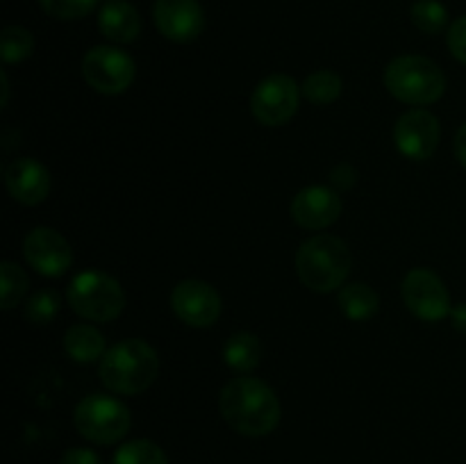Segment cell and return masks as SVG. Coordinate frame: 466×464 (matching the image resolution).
Instances as JSON below:
<instances>
[{
	"label": "cell",
	"mask_w": 466,
	"mask_h": 464,
	"mask_svg": "<svg viewBox=\"0 0 466 464\" xmlns=\"http://www.w3.org/2000/svg\"><path fill=\"white\" fill-rule=\"evenodd\" d=\"M218 409L228 426L244 437H267L280 423V400L259 378H235L218 396Z\"/></svg>",
	"instance_id": "cell-1"
},
{
	"label": "cell",
	"mask_w": 466,
	"mask_h": 464,
	"mask_svg": "<svg viewBox=\"0 0 466 464\" xmlns=\"http://www.w3.org/2000/svg\"><path fill=\"white\" fill-rule=\"evenodd\" d=\"M100 380L109 391L137 396L148 389L159 373L157 350L144 339H123L109 346L100 359Z\"/></svg>",
	"instance_id": "cell-2"
},
{
	"label": "cell",
	"mask_w": 466,
	"mask_h": 464,
	"mask_svg": "<svg viewBox=\"0 0 466 464\" xmlns=\"http://www.w3.org/2000/svg\"><path fill=\"white\" fill-rule=\"evenodd\" d=\"M350 250L335 235H314L296 253V273L308 289L328 294L341 289L350 273Z\"/></svg>",
	"instance_id": "cell-3"
},
{
	"label": "cell",
	"mask_w": 466,
	"mask_h": 464,
	"mask_svg": "<svg viewBox=\"0 0 466 464\" xmlns=\"http://www.w3.org/2000/svg\"><path fill=\"white\" fill-rule=\"evenodd\" d=\"M385 86L405 105H432L444 96L446 77L432 59L400 55L385 68Z\"/></svg>",
	"instance_id": "cell-4"
},
{
	"label": "cell",
	"mask_w": 466,
	"mask_h": 464,
	"mask_svg": "<svg viewBox=\"0 0 466 464\" xmlns=\"http://www.w3.org/2000/svg\"><path fill=\"white\" fill-rule=\"evenodd\" d=\"M66 298L73 312L91 323L114 321L126 308V294L116 277L96 268L73 277L66 289Z\"/></svg>",
	"instance_id": "cell-5"
},
{
	"label": "cell",
	"mask_w": 466,
	"mask_h": 464,
	"mask_svg": "<svg viewBox=\"0 0 466 464\" xmlns=\"http://www.w3.org/2000/svg\"><path fill=\"white\" fill-rule=\"evenodd\" d=\"M76 430L94 444H116L130 432L132 414L123 400L109 394H91L77 403L73 414Z\"/></svg>",
	"instance_id": "cell-6"
},
{
	"label": "cell",
	"mask_w": 466,
	"mask_h": 464,
	"mask_svg": "<svg viewBox=\"0 0 466 464\" xmlns=\"http://www.w3.org/2000/svg\"><path fill=\"white\" fill-rule=\"evenodd\" d=\"M135 59L116 45H94L82 59L86 85L105 96H118L135 82Z\"/></svg>",
	"instance_id": "cell-7"
},
{
	"label": "cell",
	"mask_w": 466,
	"mask_h": 464,
	"mask_svg": "<svg viewBox=\"0 0 466 464\" xmlns=\"http://www.w3.org/2000/svg\"><path fill=\"white\" fill-rule=\"evenodd\" d=\"M300 96L303 94L294 77L276 73V76L264 77L255 86L253 96H250V112H253L255 121L267 127L285 126L299 112Z\"/></svg>",
	"instance_id": "cell-8"
},
{
	"label": "cell",
	"mask_w": 466,
	"mask_h": 464,
	"mask_svg": "<svg viewBox=\"0 0 466 464\" xmlns=\"http://www.w3.org/2000/svg\"><path fill=\"white\" fill-rule=\"evenodd\" d=\"M405 305L417 318L428 323L451 317V294L444 280L431 268H412L400 287Z\"/></svg>",
	"instance_id": "cell-9"
},
{
	"label": "cell",
	"mask_w": 466,
	"mask_h": 464,
	"mask_svg": "<svg viewBox=\"0 0 466 464\" xmlns=\"http://www.w3.org/2000/svg\"><path fill=\"white\" fill-rule=\"evenodd\" d=\"M440 121L428 109H410L400 114L394 127V144L403 157L412 162H426L440 146Z\"/></svg>",
	"instance_id": "cell-10"
},
{
	"label": "cell",
	"mask_w": 466,
	"mask_h": 464,
	"mask_svg": "<svg viewBox=\"0 0 466 464\" xmlns=\"http://www.w3.org/2000/svg\"><path fill=\"white\" fill-rule=\"evenodd\" d=\"M171 308L182 323L209 328L221 317V296L205 280H182L171 291Z\"/></svg>",
	"instance_id": "cell-11"
},
{
	"label": "cell",
	"mask_w": 466,
	"mask_h": 464,
	"mask_svg": "<svg viewBox=\"0 0 466 464\" xmlns=\"http://www.w3.org/2000/svg\"><path fill=\"white\" fill-rule=\"evenodd\" d=\"M23 255H25L27 264L46 277L64 276L73 264L71 244L57 230L46 226L27 232L25 241H23Z\"/></svg>",
	"instance_id": "cell-12"
},
{
	"label": "cell",
	"mask_w": 466,
	"mask_h": 464,
	"mask_svg": "<svg viewBox=\"0 0 466 464\" xmlns=\"http://www.w3.org/2000/svg\"><path fill=\"white\" fill-rule=\"evenodd\" d=\"M153 21L159 35L173 44H191L205 30V12L198 0H155Z\"/></svg>",
	"instance_id": "cell-13"
},
{
	"label": "cell",
	"mask_w": 466,
	"mask_h": 464,
	"mask_svg": "<svg viewBox=\"0 0 466 464\" xmlns=\"http://www.w3.org/2000/svg\"><path fill=\"white\" fill-rule=\"evenodd\" d=\"M344 200L339 191L326 185H312L300 189L291 200V218L305 230H326L341 217Z\"/></svg>",
	"instance_id": "cell-14"
},
{
	"label": "cell",
	"mask_w": 466,
	"mask_h": 464,
	"mask_svg": "<svg viewBox=\"0 0 466 464\" xmlns=\"http://www.w3.org/2000/svg\"><path fill=\"white\" fill-rule=\"evenodd\" d=\"M5 185L9 196L21 205H39L48 198L50 180L48 168L32 157H18L5 168Z\"/></svg>",
	"instance_id": "cell-15"
},
{
	"label": "cell",
	"mask_w": 466,
	"mask_h": 464,
	"mask_svg": "<svg viewBox=\"0 0 466 464\" xmlns=\"http://www.w3.org/2000/svg\"><path fill=\"white\" fill-rule=\"evenodd\" d=\"M98 27L112 44H132L141 32V16L127 0H107L98 14Z\"/></svg>",
	"instance_id": "cell-16"
},
{
	"label": "cell",
	"mask_w": 466,
	"mask_h": 464,
	"mask_svg": "<svg viewBox=\"0 0 466 464\" xmlns=\"http://www.w3.org/2000/svg\"><path fill=\"white\" fill-rule=\"evenodd\" d=\"M64 350L77 364H91L107 353L105 337L91 323H76L64 332Z\"/></svg>",
	"instance_id": "cell-17"
},
{
	"label": "cell",
	"mask_w": 466,
	"mask_h": 464,
	"mask_svg": "<svg viewBox=\"0 0 466 464\" xmlns=\"http://www.w3.org/2000/svg\"><path fill=\"white\" fill-rule=\"evenodd\" d=\"M223 359L235 373H250L262 359V341L250 332H235L223 344Z\"/></svg>",
	"instance_id": "cell-18"
},
{
	"label": "cell",
	"mask_w": 466,
	"mask_h": 464,
	"mask_svg": "<svg viewBox=\"0 0 466 464\" xmlns=\"http://www.w3.org/2000/svg\"><path fill=\"white\" fill-rule=\"evenodd\" d=\"M339 309L346 318L360 323L369 321L380 309V298L376 291L364 282H350L339 289Z\"/></svg>",
	"instance_id": "cell-19"
},
{
	"label": "cell",
	"mask_w": 466,
	"mask_h": 464,
	"mask_svg": "<svg viewBox=\"0 0 466 464\" xmlns=\"http://www.w3.org/2000/svg\"><path fill=\"white\" fill-rule=\"evenodd\" d=\"M341 89H344L341 77L335 71L321 68V71H314L305 77L303 86H300V94L312 105H330L339 98Z\"/></svg>",
	"instance_id": "cell-20"
},
{
	"label": "cell",
	"mask_w": 466,
	"mask_h": 464,
	"mask_svg": "<svg viewBox=\"0 0 466 464\" xmlns=\"http://www.w3.org/2000/svg\"><path fill=\"white\" fill-rule=\"evenodd\" d=\"M27 287H30V280H27L25 271L18 264L5 259L0 264V308H16L23 300V296L27 294Z\"/></svg>",
	"instance_id": "cell-21"
},
{
	"label": "cell",
	"mask_w": 466,
	"mask_h": 464,
	"mask_svg": "<svg viewBox=\"0 0 466 464\" xmlns=\"http://www.w3.org/2000/svg\"><path fill=\"white\" fill-rule=\"evenodd\" d=\"M35 53V36L21 25H7L0 35V57L5 64L25 62Z\"/></svg>",
	"instance_id": "cell-22"
},
{
	"label": "cell",
	"mask_w": 466,
	"mask_h": 464,
	"mask_svg": "<svg viewBox=\"0 0 466 464\" xmlns=\"http://www.w3.org/2000/svg\"><path fill=\"white\" fill-rule=\"evenodd\" d=\"M112 464H168V458L155 441L132 439L114 453Z\"/></svg>",
	"instance_id": "cell-23"
},
{
	"label": "cell",
	"mask_w": 466,
	"mask_h": 464,
	"mask_svg": "<svg viewBox=\"0 0 466 464\" xmlns=\"http://www.w3.org/2000/svg\"><path fill=\"white\" fill-rule=\"evenodd\" d=\"M412 23L426 35H437L449 25V9L440 0H417L410 9Z\"/></svg>",
	"instance_id": "cell-24"
},
{
	"label": "cell",
	"mask_w": 466,
	"mask_h": 464,
	"mask_svg": "<svg viewBox=\"0 0 466 464\" xmlns=\"http://www.w3.org/2000/svg\"><path fill=\"white\" fill-rule=\"evenodd\" d=\"M59 312V294L53 289H41L30 296L25 305V318L36 326H46L53 321Z\"/></svg>",
	"instance_id": "cell-25"
},
{
	"label": "cell",
	"mask_w": 466,
	"mask_h": 464,
	"mask_svg": "<svg viewBox=\"0 0 466 464\" xmlns=\"http://www.w3.org/2000/svg\"><path fill=\"white\" fill-rule=\"evenodd\" d=\"M41 9L59 21H76L94 12L98 0H39Z\"/></svg>",
	"instance_id": "cell-26"
},
{
	"label": "cell",
	"mask_w": 466,
	"mask_h": 464,
	"mask_svg": "<svg viewBox=\"0 0 466 464\" xmlns=\"http://www.w3.org/2000/svg\"><path fill=\"white\" fill-rule=\"evenodd\" d=\"M446 44H449L451 55L466 66V16L455 18V21L451 23L449 35H446Z\"/></svg>",
	"instance_id": "cell-27"
},
{
	"label": "cell",
	"mask_w": 466,
	"mask_h": 464,
	"mask_svg": "<svg viewBox=\"0 0 466 464\" xmlns=\"http://www.w3.org/2000/svg\"><path fill=\"white\" fill-rule=\"evenodd\" d=\"M62 464H103V459H100V455L96 450L77 446V449H68L62 455Z\"/></svg>",
	"instance_id": "cell-28"
},
{
	"label": "cell",
	"mask_w": 466,
	"mask_h": 464,
	"mask_svg": "<svg viewBox=\"0 0 466 464\" xmlns=\"http://www.w3.org/2000/svg\"><path fill=\"white\" fill-rule=\"evenodd\" d=\"M355 177H358V173H355V168L350 166V164H339V166L332 171L330 180L337 189H350V187L355 185Z\"/></svg>",
	"instance_id": "cell-29"
},
{
	"label": "cell",
	"mask_w": 466,
	"mask_h": 464,
	"mask_svg": "<svg viewBox=\"0 0 466 464\" xmlns=\"http://www.w3.org/2000/svg\"><path fill=\"white\" fill-rule=\"evenodd\" d=\"M453 148H455V157H458V162L466 168V123L460 126L458 135H455Z\"/></svg>",
	"instance_id": "cell-30"
},
{
	"label": "cell",
	"mask_w": 466,
	"mask_h": 464,
	"mask_svg": "<svg viewBox=\"0 0 466 464\" xmlns=\"http://www.w3.org/2000/svg\"><path fill=\"white\" fill-rule=\"evenodd\" d=\"M451 321H453L455 330L466 335V303H458L451 309Z\"/></svg>",
	"instance_id": "cell-31"
},
{
	"label": "cell",
	"mask_w": 466,
	"mask_h": 464,
	"mask_svg": "<svg viewBox=\"0 0 466 464\" xmlns=\"http://www.w3.org/2000/svg\"><path fill=\"white\" fill-rule=\"evenodd\" d=\"M3 77V100H0V107H7V98H9V82H7V73H0Z\"/></svg>",
	"instance_id": "cell-32"
}]
</instances>
